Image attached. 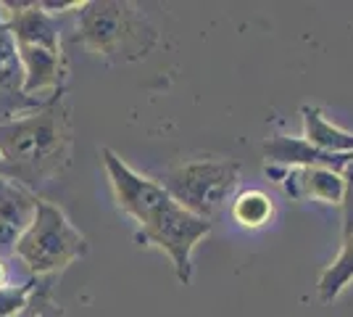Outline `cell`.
<instances>
[{
  "instance_id": "cell-7",
  "label": "cell",
  "mask_w": 353,
  "mask_h": 317,
  "mask_svg": "<svg viewBox=\"0 0 353 317\" xmlns=\"http://www.w3.org/2000/svg\"><path fill=\"white\" fill-rule=\"evenodd\" d=\"M24 66H21V56L8 21L3 14V3H0V122L16 119L21 114H30L34 108L45 106L48 101L40 98H30L24 90Z\"/></svg>"
},
{
  "instance_id": "cell-12",
  "label": "cell",
  "mask_w": 353,
  "mask_h": 317,
  "mask_svg": "<svg viewBox=\"0 0 353 317\" xmlns=\"http://www.w3.org/2000/svg\"><path fill=\"white\" fill-rule=\"evenodd\" d=\"M351 283H353V233H348V236H343L338 257L332 259L322 270V275H319V283H316L319 302L332 304Z\"/></svg>"
},
{
  "instance_id": "cell-13",
  "label": "cell",
  "mask_w": 353,
  "mask_h": 317,
  "mask_svg": "<svg viewBox=\"0 0 353 317\" xmlns=\"http://www.w3.org/2000/svg\"><path fill=\"white\" fill-rule=\"evenodd\" d=\"M230 214H232V220L240 227L256 230V227H264L266 222H272V217H274V201L266 196L264 191L250 188V191H243L232 201Z\"/></svg>"
},
{
  "instance_id": "cell-8",
  "label": "cell",
  "mask_w": 353,
  "mask_h": 317,
  "mask_svg": "<svg viewBox=\"0 0 353 317\" xmlns=\"http://www.w3.org/2000/svg\"><path fill=\"white\" fill-rule=\"evenodd\" d=\"M40 196L11 177H0V257L14 259L16 243L37 214Z\"/></svg>"
},
{
  "instance_id": "cell-5",
  "label": "cell",
  "mask_w": 353,
  "mask_h": 317,
  "mask_svg": "<svg viewBox=\"0 0 353 317\" xmlns=\"http://www.w3.org/2000/svg\"><path fill=\"white\" fill-rule=\"evenodd\" d=\"M88 249L90 243L85 233L74 227L66 211L40 198L37 214L16 243L14 257L32 278H50L85 257Z\"/></svg>"
},
{
  "instance_id": "cell-6",
  "label": "cell",
  "mask_w": 353,
  "mask_h": 317,
  "mask_svg": "<svg viewBox=\"0 0 353 317\" xmlns=\"http://www.w3.org/2000/svg\"><path fill=\"white\" fill-rule=\"evenodd\" d=\"M159 182L179 206L211 222L227 204V198L235 193L240 164L235 159H195L166 169Z\"/></svg>"
},
{
  "instance_id": "cell-16",
  "label": "cell",
  "mask_w": 353,
  "mask_h": 317,
  "mask_svg": "<svg viewBox=\"0 0 353 317\" xmlns=\"http://www.w3.org/2000/svg\"><path fill=\"white\" fill-rule=\"evenodd\" d=\"M343 177H345V201L340 209H343V236H348L353 233V159L351 164L345 166Z\"/></svg>"
},
{
  "instance_id": "cell-11",
  "label": "cell",
  "mask_w": 353,
  "mask_h": 317,
  "mask_svg": "<svg viewBox=\"0 0 353 317\" xmlns=\"http://www.w3.org/2000/svg\"><path fill=\"white\" fill-rule=\"evenodd\" d=\"M301 122H303V140L314 148L335 156H353V133L343 130L340 124L324 117L319 106H301Z\"/></svg>"
},
{
  "instance_id": "cell-15",
  "label": "cell",
  "mask_w": 353,
  "mask_h": 317,
  "mask_svg": "<svg viewBox=\"0 0 353 317\" xmlns=\"http://www.w3.org/2000/svg\"><path fill=\"white\" fill-rule=\"evenodd\" d=\"M53 302L50 299V278H40V283H37V291H34V296H32V302L21 309V312H16L14 317H40L48 309V304Z\"/></svg>"
},
{
  "instance_id": "cell-1",
  "label": "cell",
  "mask_w": 353,
  "mask_h": 317,
  "mask_svg": "<svg viewBox=\"0 0 353 317\" xmlns=\"http://www.w3.org/2000/svg\"><path fill=\"white\" fill-rule=\"evenodd\" d=\"M101 156L119 209L137 222L134 241L163 251L176 280L188 286L192 280V251L211 233V222L179 206L159 177L140 175L111 148H103Z\"/></svg>"
},
{
  "instance_id": "cell-4",
  "label": "cell",
  "mask_w": 353,
  "mask_h": 317,
  "mask_svg": "<svg viewBox=\"0 0 353 317\" xmlns=\"http://www.w3.org/2000/svg\"><path fill=\"white\" fill-rule=\"evenodd\" d=\"M77 43L108 64H132L156 48L159 30L134 3L85 0L77 11Z\"/></svg>"
},
{
  "instance_id": "cell-18",
  "label": "cell",
  "mask_w": 353,
  "mask_h": 317,
  "mask_svg": "<svg viewBox=\"0 0 353 317\" xmlns=\"http://www.w3.org/2000/svg\"><path fill=\"white\" fill-rule=\"evenodd\" d=\"M40 317H66V315H63V312L59 309V304L50 302V304H48V309H45V312Z\"/></svg>"
},
{
  "instance_id": "cell-9",
  "label": "cell",
  "mask_w": 353,
  "mask_h": 317,
  "mask_svg": "<svg viewBox=\"0 0 353 317\" xmlns=\"http://www.w3.org/2000/svg\"><path fill=\"white\" fill-rule=\"evenodd\" d=\"M266 164H277L285 169H311V166H327V169H338L345 172V166L351 164L353 156H335V153H324L306 143L303 137L293 135H274L264 140L261 146Z\"/></svg>"
},
{
  "instance_id": "cell-14",
  "label": "cell",
  "mask_w": 353,
  "mask_h": 317,
  "mask_svg": "<svg viewBox=\"0 0 353 317\" xmlns=\"http://www.w3.org/2000/svg\"><path fill=\"white\" fill-rule=\"evenodd\" d=\"M40 278H27V280H16L0 288V317H14L32 302L34 291H37Z\"/></svg>"
},
{
  "instance_id": "cell-19",
  "label": "cell",
  "mask_w": 353,
  "mask_h": 317,
  "mask_svg": "<svg viewBox=\"0 0 353 317\" xmlns=\"http://www.w3.org/2000/svg\"><path fill=\"white\" fill-rule=\"evenodd\" d=\"M0 177H6V162H3V156H0Z\"/></svg>"
},
{
  "instance_id": "cell-3",
  "label": "cell",
  "mask_w": 353,
  "mask_h": 317,
  "mask_svg": "<svg viewBox=\"0 0 353 317\" xmlns=\"http://www.w3.org/2000/svg\"><path fill=\"white\" fill-rule=\"evenodd\" d=\"M3 14L21 56L27 95L40 101L56 98L66 79L59 19L48 14L43 3H3Z\"/></svg>"
},
{
  "instance_id": "cell-10",
  "label": "cell",
  "mask_w": 353,
  "mask_h": 317,
  "mask_svg": "<svg viewBox=\"0 0 353 317\" xmlns=\"http://www.w3.org/2000/svg\"><path fill=\"white\" fill-rule=\"evenodd\" d=\"M285 196L293 201H319L327 206H343L345 201V177L338 169L311 166V169H290L280 182Z\"/></svg>"
},
{
  "instance_id": "cell-2",
  "label": "cell",
  "mask_w": 353,
  "mask_h": 317,
  "mask_svg": "<svg viewBox=\"0 0 353 317\" xmlns=\"http://www.w3.org/2000/svg\"><path fill=\"white\" fill-rule=\"evenodd\" d=\"M59 93L45 106L16 119L0 122V156L6 177L37 188L56 180L72 159V122Z\"/></svg>"
},
{
  "instance_id": "cell-17",
  "label": "cell",
  "mask_w": 353,
  "mask_h": 317,
  "mask_svg": "<svg viewBox=\"0 0 353 317\" xmlns=\"http://www.w3.org/2000/svg\"><path fill=\"white\" fill-rule=\"evenodd\" d=\"M11 262H14V259H3V257H0V288L8 286V283H16V280H11V267H8Z\"/></svg>"
}]
</instances>
